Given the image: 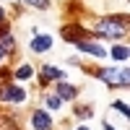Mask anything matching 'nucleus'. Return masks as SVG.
Masks as SVG:
<instances>
[{
    "instance_id": "nucleus-15",
    "label": "nucleus",
    "mask_w": 130,
    "mask_h": 130,
    "mask_svg": "<svg viewBox=\"0 0 130 130\" xmlns=\"http://www.w3.org/2000/svg\"><path fill=\"white\" fill-rule=\"evenodd\" d=\"M112 109H117V112H122V115L127 117V104H125V102H112Z\"/></svg>"
},
{
    "instance_id": "nucleus-10",
    "label": "nucleus",
    "mask_w": 130,
    "mask_h": 130,
    "mask_svg": "<svg viewBox=\"0 0 130 130\" xmlns=\"http://www.w3.org/2000/svg\"><path fill=\"white\" fill-rule=\"evenodd\" d=\"M112 57H115V60H120V62H125V60H127V47H125V44L112 47Z\"/></svg>"
},
{
    "instance_id": "nucleus-12",
    "label": "nucleus",
    "mask_w": 130,
    "mask_h": 130,
    "mask_svg": "<svg viewBox=\"0 0 130 130\" xmlns=\"http://www.w3.org/2000/svg\"><path fill=\"white\" fill-rule=\"evenodd\" d=\"M44 104L50 107V109H60V107H62V99H60V96H47Z\"/></svg>"
},
{
    "instance_id": "nucleus-20",
    "label": "nucleus",
    "mask_w": 130,
    "mask_h": 130,
    "mask_svg": "<svg viewBox=\"0 0 130 130\" xmlns=\"http://www.w3.org/2000/svg\"><path fill=\"white\" fill-rule=\"evenodd\" d=\"M0 57H3V50H0Z\"/></svg>"
},
{
    "instance_id": "nucleus-19",
    "label": "nucleus",
    "mask_w": 130,
    "mask_h": 130,
    "mask_svg": "<svg viewBox=\"0 0 130 130\" xmlns=\"http://www.w3.org/2000/svg\"><path fill=\"white\" fill-rule=\"evenodd\" d=\"M78 130H89V127H78Z\"/></svg>"
},
{
    "instance_id": "nucleus-1",
    "label": "nucleus",
    "mask_w": 130,
    "mask_h": 130,
    "mask_svg": "<svg viewBox=\"0 0 130 130\" xmlns=\"http://www.w3.org/2000/svg\"><path fill=\"white\" fill-rule=\"evenodd\" d=\"M94 31H99L102 37H109V39H120L127 31V21L125 18H102L94 24Z\"/></svg>"
},
{
    "instance_id": "nucleus-17",
    "label": "nucleus",
    "mask_w": 130,
    "mask_h": 130,
    "mask_svg": "<svg viewBox=\"0 0 130 130\" xmlns=\"http://www.w3.org/2000/svg\"><path fill=\"white\" fill-rule=\"evenodd\" d=\"M104 130H117V127H115L112 122H104Z\"/></svg>"
},
{
    "instance_id": "nucleus-9",
    "label": "nucleus",
    "mask_w": 130,
    "mask_h": 130,
    "mask_svg": "<svg viewBox=\"0 0 130 130\" xmlns=\"http://www.w3.org/2000/svg\"><path fill=\"white\" fill-rule=\"evenodd\" d=\"M62 39H65V42H78V39H83L81 26H65V29H62Z\"/></svg>"
},
{
    "instance_id": "nucleus-3",
    "label": "nucleus",
    "mask_w": 130,
    "mask_h": 130,
    "mask_svg": "<svg viewBox=\"0 0 130 130\" xmlns=\"http://www.w3.org/2000/svg\"><path fill=\"white\" fill-rule=\"evenodd\" d=\"M78 50H83V52H89V55H94V57H107V50L99 44V42H89V39H78V42H73Z\"/></svg>"
},
{
    "instance_id": "nucleus-18",
    "label": "nucleus",
    "mask_w": 130,
    "mask_h": 130,
    "mask_svg": "<svg viewBox=\"0 0 130 130\" xmlns=\"http://www.w3.org/2000/svg\"><path fill=\"white\" fill-rule=\"evenodd\" d=\"M0 24H3V10H0Z\"/></svg>"
},
{
    "instance_id": "nucleus-16",
    "label": "nucleus",
    "mask_w": 130,
    "mask_h": 130,
    "mask_svg": "<svg viewBox=\"0 0 130 130\" xmlns=\"http://www.w3.org/2000/svg\"><path fill=\"white\" fill-rule=\"evenodd\" d=\"M75 115L78 117H91V107H81V109L75 107Z\"/></svg>"
},
{
    "instance_id": "nucleus-6",
    "label": "nucleus",
    "mask_w": 130,
    "mask_h": 130,
    "mask_svg": "<svg viewBox=\"0 0 130 130\" xmlns=\"http://www.w3.org/2000/svg\"><path fill=\"white\" fill-rule=\"evenodd\" d=\"M55 91H57V96L60 99H75V86H70V83H65L62 78H60V83H55Z\"/></svg>"
},
{
    "instance_id": "nucleus-7",
    "label": "nucleus",
    "mask_w": 130,
    "mask_h": 130,
    "mask_svg": "<svg viewBox=\"0 0 130 130\" xmlns=\"http://www.w3.org/2000/svg\"><path fill=\"white\" fill-rule=\"evenodd\" d=\"M52 47V37H47V34H39V37H34V42H31V50L34 52H47Z\"/></svg>"
},
{
    "instance_id": "nucleus-13",
    "label": "nucleus",
    "mask_w": 130,
    "mask_h": 130,
    "mask_svg": "<svg viewBox=\"0 0 130 130\" xmlns=\"http://www.w3.org/2000/svg\"><path fill=\"white\" fill-rule=\"evenodd\" d=\"M10 47H13V37H8V34H5L3 39H0V50L5 52V50H10Z\"/></svg>"
},
{
    "instance_id": "nucleus-2",
    "label": "nucleus",
    "mask_w": 130,
    "mask_h": 130,
    "mask_svg": "<svg viewBox=\"0 0 130 130\" xmlns=\"http://www.w3.org/2000/svg\"><path fill=\"white\" fill-rule=\"evenodd\" d=\"M99 78L107 83V86H127V81H130V73H127V68H102L99 73Z\"/></svg>"
},
{
    "instance_id": "nucleus-5",
    "label": "nucleus",
    "mask_w": 130,
    "mask_h": 130,
    "mask_svg": "<svg viewBox=\"0 0 130 130\" xmlns=\"http://www.w3.org/2000/svg\"><path fill=\"white\" fill-rule=\"evenodd\" d=\"M31 127H34V130H52V120H50V115H47V112H42V109H37L34 115H31Z\"/></svg>"
},
{
    "instance_id": "nucleus-4",
    "label": "nucleus",
    "mask_w": 130,
    "mask_h": 130,
    "mask_svg": "<svg viewBox=\"0 0 130 130\" xmlns=\"http://www.w3.org/2000/svg\"><path fill=\"white\" fill-rule=\"evenodd\" d=\"M0 96H3L5 102H13V104H21V102L26 99L24 89H21V86H16V83H8L5 89H3V94H0Z\"/></svg>"
},
{
    "instance_id": "nucleus-14",
    "label": "nucleus",
    "mask_w": 130,
    "mask_h": 130,
    "mask_svg": "<svg viewBox=\"0 0 130 130\" xmlns=\"http://www.w3.org/2000/svg\"><path fill=\"white\" fill-rule=\"evenodd\" d=\"M26 3H29V5H34V8H42V10L50 8V0H26Z\"/></svg>"
},
{
    "instance_id": "nucleus-8",
    "label": "nucleus",
    "mask_w": 130,
    "mask_h": 130,
    "mask_svg": "<svg viewBox=\"0 0 130 130\" xmlns=\"http://www.w3.org/2000/svg\"><path fill=\"white\" fill-rule=\"evenodd\" d=\"M60 78H62V70L52 68V65H42V83H47V81H60Z\"/></svg>"
},
{
    "instance_id": "nucleus-11",
    "label": "nucleus",
    "mask_w": 130,
    "mask_h": 130,
    "mask_svg": "<svg viewBox=\"0 0 130 130\" xmlns=\"http://www.w3.org/2000/svg\"><path fill=\"white\" fill-rule=\"evenodd\" d=\"M31 73H34V70H31L29 65H21V68L16 70V78L18 81H26V78H31Z\"/></svg>"
}]
</instances>
